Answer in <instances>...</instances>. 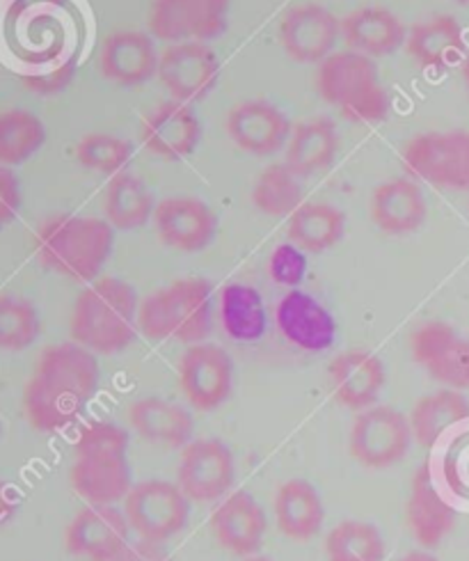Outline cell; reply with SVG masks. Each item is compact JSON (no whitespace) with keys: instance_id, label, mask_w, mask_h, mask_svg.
Listing matches in <instances>:
<instances>
[{"instance_id":"1","label":"cell","mask_w":469,"mask_h":561,"mask_svg":"<svg viewBox=\"0 0 469 561\" xmlns=\"http://www.w3.org/2000/svg\"><path fill=\"white\" fill-rule=\"evenodd\" d=\"M99 382L96 353L76 342L48 346L25 386V415L42 433L65 431L85 415Z\"/></svg>"},{"instance_id":"2","label":"cell","mask_w":469,"mask_h":561,"mask_svg":"<svg viewBox=\"0 0 469 561\" xmlns=\"http://www.w3.org/2000/svg\"><path fill=\"white\" fill-rule=\"evenodd\" d=\"M138 291L119 277L92 283L73 302L71 340L96 355H117L138 337Z\"/></svg>"},{"instance_id":"3","label":"cell","mask_w":469,"mask_h":561,"mask_svg":"<svg viewBox=\"0 0 469 561\" xmlns=\"http://www.w3.org/2000/svg\"><path fill=\"white\" fill-rule=\"evenodd\" d=\"M113 248L115 229L106 218L58 214L37 232L42 266L76 283H92L108 264Z\"/></svg>"},{"instance_id":"4","label":"cell","mask_w":469,"mask_h":561,"mask_svg":"<svg viewBox=\"0 0 469 561\" xmlns=\"http://www.w3.org/2000/svg\"><path fill=\"white\" fill-rule=\"evenodd\" d=\"M76 493L90 504H115L131 491V463H128V433L111 422H90L76 443L71 468Z\"/></svg>"},{"instance_id":"5","label":"cell","mask_w":469,"mask_h":561,"mask_svg":"<svg viewBox=\"0 0 469 561\" xmlns=\"http://www.w3.org/2000/svg\"><path fill=\"white\" fill-rule=\"evenodd\" d=\"M138 328L153 342L199 344L214 328V287L204 277H186L140 302Z\"/></svg>"},{"instance_id":"6","label":"cell","mask_w":469,"mask_h":561,"mask_svg":"<svg viewBox=\"0 0 469 561\" xmlns=\"http://www.w3.org/2000/svg\"><path fill=\"white\" fill-rule=\"evenodd\" d=\"M317 90L323 101L353 124H380L392 108L376 60L351 48L334 50L319 65Z\"/></svg>"},{"instance_id":"7","label":"cell","mask_w":469,"mask_h":561,"mask_svg":"<svg viewBox=\"0 0 469 561\" xmlns=\"http://www.w3.org/2000/svg\"><path fill=\"white\" fill-rule=\"evenodd\" d=\"M410 176L437 188L469 191V131H428L414 136L403 149Z\"/></svg>"},{"instance_id":"8","label":"cell","mask_w":469,"mask_h":561,"mask_svg":"<svg viewBox=\"0 0 469 561\" xmlns=\"http://www.w3.org/2000/svg\"><path fill=\"white\" fill-rule=\"evenodd\" d=\"M124 516L140 539L165 543L186 529L191 500L179 489V483L147 479L131 486L124 497Z\"/></svg>"},{"instance_id":"9","label":"cell","mask_w":469,"mask_h":561,"mask_svg":"<svg viewBox=\"0 0 469 561\" xmlns=\"http://www.w3.org/2000/svg\"><path fill=\"white\" fill-rule=\"evenodd\" d=\"M231 0H153L149 31L168 44L214 42L229 25Z\"/></svg>"},{"instance_id":"10","label":"cell","mask_w":469,"mask_h":561,"mask_svg":"<svg viewBox=\"0 0 469 561\" xmlns=\"http://www.w3.org/2000/svg\"><path fill=\"white\" fill-rule=\"evenodd\" d=\"M412 440L410 417L392 405H371L353 424L351 454L357 463L382 470L403 461Z\"/></svg>"},{"instance_id":"11","label":"cell","mask_w":469,"mask_h":561,"mask_svg":"<svg viewBox=\"0 0 469 561\" xmlns=\"http://www.w3.org/2000/svg\"><path fill=\"white\" fill-rule=\"evenodd\" d=\"M220 58L204 42L170 44L159 65V81L181 104H199L218 88Z\"/></svg>"},{"instance_id":"12","label":"cell","mask_w":469,"mask_h":561,"mask_svg":"<svg viewBox=\"0 0 469 561\" xmlns=\"http://www.w3.org/2000/svg\"><path fill=\"white\" fill-rule=\"evenodd\" d=\"M412 360L451 390H469V337L445 321H428L412 333Z\"/></svg>"},{"instance_id":"13","label":"cell","mask_w":469,"mask_h":561,"mask_svg":"<svg viewBox=\"0 0 469 561\" xmlns=\"http://www.w3.org/2000/svg\"><path fill=\"white\" fill-rule=\"evenodd\" d=\"M179 380L188 403L202 413L218 411L233 390V360L218 344H191L179 363Z\"/></svg>"},{"instance_id":"14","label":"cell","mask_w":469,"mask_h":561,"mask_svg":"<svg viewBox=\"0 0 469 561\" xmlns=\"http://www.w3.org/2000/svg\"><path fill=\"white\" fill-rule=\"evenodd\" d=\"M237 481V461L220 438H199L184 447L176 483L193 502H216Z\"/></svg>"},{"instance_id":"15","label":"cell","mask_w":469,"mask_h":561,"mask_svg":"<svg viewBox=\"0 0 469 561\" xmlns=\"http://www.w3.org/2000/svg\"><path fill=\"white\" fill-rule=\"evenodd\" d=\"M342 37V21L317 3L296 5L279 23V39L286 56L300 65H321Z\"/></svg>"},{"instance_id":"16","label":"cell","mask_w":469,"mask_h":561,"mask_svg":"<svg viewBox=\"0 0 469 561\" xmlns=\"http://www.w3.org/2000/svg\"><path fill=\"white\" fill-rule=\"evenodd\" d=\"M128 531H131V525L117 506L90 504L69 523L65 543L73 557L115 561L128 546Z\"/></svg>"},{"instance_id":"17","label":"cell","mask_w":469,"mask_h":561,"mask_svg":"<svg viewBox=\"0 0 469 561\" xmlns=\"http://www.w3.org/2000/svg\"><path fill=\"white\" fill-rule=\"evenodd\" d=\"M156 232L161 241L181 252H202L218 237L220 220L206 202L188 195L165 197L156 204Z\"/></svg>"},{"instance_id":"18","label":"cell","mask_w":469,"mask_h":561,"mask_svg":"<svg viewBox=\"0 0 469 561\" xmlns=\"http://www.w3.org/2000/svg\"><path fill=\"white\" fill-rule=\"evenodd\" d=\"M202 122L191 104L163 101L142 122V145L161 161H184L202 142Z\"/></svg>"},{"instance_id":"19","label":"cell","mask_w":469,"mask_h":561,"mask_svg":"<svg viewBox=\"0 0 469 561\" xmlns=\"http://www.w3.org/2000/svg\"><path fill=\"white\" fill-rule=\"evenodd\" d=\"M291 122L268 99H245L227 115V134L243 151L271 157L291 138Z\"/></svg>"},{"instance_id":"20","label":"cell","mask_w":469,"mask_h":561,"mask_svg":"<svg viewBox=\"0 0 469 561\" xmlns=\"http://www.w3.org/2000/svg\"><path fill=\"white\" fill-rule=\"evenodd\" d=\"M156 37L145 31H117L101 48V73L119 88H138L159 76L161 54Z\"/></svg>"},{"instance_id":"21","label":"cell","mask_w":469,"mask_h":561,"mask_svg":"<svg viewBox=\"0 0 469 561\" xmlns=\"http://www.w3.org/2000/svg\"><path fill=\"white\" fill-rule=\"evenodd\" d=\"M456 516V506L437 486L433 466L428 461L422 463L414 472L408 500V525L412 537L424 548H435L451 534Z\"/></svg>"},{"instance_id":"22","label":"cell","mask_w":469,"mask_h":561,"mask_svg":"<svg viewBox=\"0 0 469 561\" xmlns=\"http://www.w3.org/2000/svg\"><path fill=\"white\" fill-rule=\"evenodd\" d=\"M211 529L218 543L239 557H252L264 543L268 518L264 506L248 491L225 497L211 516Z\"/></svg>"},{"instance_id":"23","label":"cell","mask_w":469,"mask_h":561,"mask_svg":"<svg viewBox=\"0 0 469 561\" xmlns=\"http://www.w3.org/2000/svg\"><path fill=\"white\" fill-rule=\"evenodd\" d=\"M328 374L336 401L353 408V411H367V408H371L387 382L385 363L376 353L362 348L336 355L328 367Z\"/></svg>"},{"instance_id":"24","label":"cell","mask_w":469,"mask_h":561,"mask_svg":"<svg viewBox=\"0 0 469 561\" xmlns=\"http://www.w3.org/2000/svg\"><path fill=\"white\" fill-rule=\"evenodd\" d=\"M342 37L351 50L369 58L394 56L405 46L408 31L403 21L387 8H357L342 19Z\"/></svg>"},{"instance_id":"25","label":"cell","mask_w":469,"mask_h":561,"mask_svg":"<svg viewBox=\"0 0 469 561\" xmlns=\"http://www.w3.org/2000/svg\"><path fill=\"white\" fill-rule=\"evenodd\" d=\"M426 216L428 204L420 184L405 180V176H397L374 191L371 218L385 234H412L426 222Z\"/></svg>"},{"instance_id":"26","label":"cell","mask_w":469,"mask_h":561,"mask_svg":"<svg viewBox=\"0 0 469 561\" xmlns=\"http://www.w3.org/2000/svg\"><path fill=\"white\" fill-rule=\"evenodd\" d=\"M408 54L424 69H449L462 62L467 56L465 31L456 16H435L431 21L416 23L408 31Z\"/></svg>"},{"instance_id":"27","label":"cell","mask_w":469,"mask_h":561,"mask_svg":"<svg viewBox=\"0 0 469 561\" xmlns=\"http://www.w3.org/2000/svg\"><path fill=\"white\" fill-rule=\"evenodd\" d=\"M131 426L138 436L153 445L181 449L193 443L195 422L184 405L161 397H145L131 405Z\"/></svg>"},{"instance_id":"28","label":"cell","mask_w":469,"mask_h":561,"mask_svg":"<svg viewBox=\"0 0 469 561\" xmlns=\"http://www.w3.org/2000/svg\"><path fill=\"white\" fill-rule=\"evenodd\" d=\"M339 151V131L332 119L311 117L294 126L291 138L286 142V159L300 180L328 170Z\"/></svg>"},{"instance_id":"29","label":"cell","mask_w":469,"mask_h":561,"mask_svg":"<svg viewBox=\"0 0 469 561\" xmlns=\"http://www.w3.org/2000/svg\"><path fill=\"white\" fill-rule=\"evenodd\" d=\"M275 520L289 539L307 541L317 537L325 520V506L314 483L307 479L286 481L275 500Z\"/></svg>"},{"instance_id":"30","label":"cell","mask_w":469,"mask_h":561,"mask_svg":"<svg viewBox=\"0 0 469 561\" xmlns=\"http://www.w3.org/2000/svg\"><path fill=\"white\" fill-rule=\"evenodd\" d=\"M469 420V401L460 390H437L420 399L412 408V436L422 447L431 449L445 440L454 428Z\"/></svg>"},{"instance_id":"31","label":"cell","mask_w":469,"mask_h":561,"mask_svg":"<svg viewBox=\"0 0 469 561\" xmlns=\"http://www.w3.org/2000/svg\"><path fill=\"white\" fill-rule=\"evenodd\" d=\"M103 214L117 232H136L153 220V193L134 172L124 170L111 176L106 197H103Z\"/></svg>"},{"instance_id":"32","label":"cell","mask_w":469,"mask_h":561,"mask_svg":"<svg viewBox=\"0 0 469 561\" xmlns=\"http://www.w3.org/2000/svg\"><path fill=\"white\" fill-rule=\"evenodd\" d=\"M289 241L307 252L321 254L346 234V214L325 202H305L289 216Z\"/></svg>"},{"instance_id":"33","label":"cell","mask_w":469,"mask_h":561,"mask_svg":"<svg viewBox=\"0 0 469 561\" xmlns=\"http://www.w3.org/2000/svg\"><path fill=\"white\" fill-rule=\"evenodd\" d=\"M46 145V126L31 111L0 113V165L16 168L28 163Z\"/></svg>"},{"instance_id":"34","label":"cell","mask_w":469,"mask_h":561,"mask_svg":"<svg viewBox=\"0 0 469 561\" xmlns=\"http://www.w3.org/2000/svg\"><path fill=\"white\" fill-rule=\"evenodd\" d=\"M254 207L273 218L291 216L302 202V180L286 165L275 163L266 168L252 188Z\"/></svg>"},{"instance_id":"35","label":"cell","mask_w":469,"mask_h":561,"mask_svg":"<svg viewBox=\"0 0 469 561\" xmlns=\"http://www.w3.org/2000/svg\"><path fill=\"white\" fill-rule=\"evenodd\" d=\"M325 554L328 561H385L387 546L376 525L344 520L330 529Z\"/></svg>"},{"instance_id":"36","label":"cell","mask_w":469,"mask_h":561,"mask_svg":"<svg viewBox=\"0 0 469 561\" xmlns=\"http://www.w3.org/2000/svg\"><path fill=\"white\" fill-rule=\"evenodd\" d=\"M279 312H282L279 321L284 328V335L289 337V342L307 351H321L330 344L332 340L330 319L311 300L302 296L286 298Z\"/></svg>"},{"instance_id":"37","label":"cell","mask_w":469,"mask_h":561,"mask_svg":"<svg viewBox=\"0 0 469 561\" xmlns=\"http://www.w3.org/2000/svg\"><path fill=\"white\" fill-rule=\"evenodd\" d=\"M42 319L35 305L21 296L0 294V351H23L37 342Z\"/></svg>"},{"instance_id":"38","label":"cell","mask_w":469,"mask_h":561,"mask_svg":"<svg viewBox=\"0 0 469 561\" xmlns=\"http://www.w3.org/2000/svg\"><path fill=\"white\" fill-rule=\"evenodd\" d=\"M76 159L85 170L115 176L128 170L134 159V145L115 134H90L78 142Z\"/></svg>"},{"instance_id":"39","label":"cell","mask_w":469,"mask_h":561,"mask_svg":"<svg viewBox=\"0 0 469 561\" xmlns=\"http://www.w3.org/2000/svg\"><path fill=\"white\" fill-rule=\"evenodd\" d=\"M21 202L23 193L14 168L0 165V232L16 220L21 211Z\"/></svg>"},{"instance_id":"40","label":"cell","mask_w":469,"mask_h":561,"mask_svg":"<svg viewBox=\"0 0 469 561\" xmlns=\"http://www.w3.org/2000/svg\"><path fill=\"white\" fill-rule=\"evenodd\" d=\"M115 561H174L172 554L163 548V543L140 541L134 546H126V550Z\"/></svg>"},{"instance_id":"41","label":"cell","mask_w":469,"mask_h":561,"mask_svg":"<svg viewBox=\"0 0 469 561\" xmlns=\"http://www.w3.org/2000/svg\"><path fill=\"white\" fill-rule=\"evenodd\" d=\"M16 512H19V493L5 479H0V527L10 525Z\"/></svg>"},{"instance_id":"42","label":"cell","mask_w":469,"mask_h":561,"mask_svg":"<svg viewBox=\"0 0 469 561\" xmlns=\"http://www.w3.org/2000/svg\"><path fill=\"white\" fill-rule=\"evenodd\" d=\"M401 561H439V559L426 550H414V552L405 554Z\"/></svg>"},{"instance_id":"43","label":"cell","mask_w":469,"mask_h":561,"mask_svg":"<svg viewBox=\"0 0 469 561\" xmlns=\"http://www.w3.org/2000/svg\"><path fill=\"white\" fill-rule=\"evenodd\" d=\"M460 69H462V81H465V85H467V90H469V50H467L465 60L460 62Z\"/></svg>"},{"instance_id":"44","label":"cell","mask_w":469,"mask_h":561,"mask_svg":"<svg viewBox=\"0 0 469 561\" xmlns=\"http://www.w3.org/2000/svg\"><path fill=\"white\" fill-rule=\"evenodd\" d=\"M245 561H275V559H271V557H256V554H252V557H248Z\"/></svg>"},{"instance_id":"45","label":"cell","mask_w":469,"mask_h":561,"mask_svg":"<svg viewBox=\"0 0 469 561\" xmlns=\"http://www.w3.org/2000/svg\"><path fill=\"white\" fill-rule=\"evenodd\" d=\"M458 3H462V5H469V0H458Z\"/></svg>"}]
</instances>
